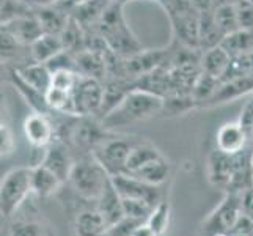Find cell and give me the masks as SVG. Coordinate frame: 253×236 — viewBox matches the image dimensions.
Listing matches in <instances>:
<instances>
[{"label": "cell", "instance_id": "f1b7e54d", "mask_svg": "<svg viewBox=\"0 0 253 236\" xmlns=\"http://www.w3.org/2000/svg\"><path fill=\"white\" fill-rule=\"evenodd\" d=\"M220 46L228 52L231 57H238L253 52V30L238 29L230 35L223 37Z\"/></svg>", "mask_w": 253, "mask_h": 236}, {"label": "cell", "instance_id": "816d5d0a", "mask_svg": "<svg viewBox=\"0 0 253 236\" xmlns=\"http://www.w3.org/2000/svg\"><path fill=\"white\" fill-rule=\"evenodd\" d=\"M249 2H252V3H253V0H249Z\"/></svg>", "mask_w": 253, "mask_h": 236}, {"label": "cell", "instance_id": "bcb514c9", "mask_svg": "<svg viewBox=\"0 0 253 236\" xmlns=\"http://www.w3.org/2000/svg\"><path fill=\"white\" fill-rule=\"evenodd\" d=\"M84 2H86V0H63V5L68 8V10H69V13H71V10H73V8L74 6H77V5H81V3H84Z\"/></svg>", "mask_w": 253, "mask_h": 236}, {"label": "cell", "instance_id": "4dcf8cb0", "mask_svg": "<svg viewBox=\"0 0 253 236\" xmlns=\"http://www.w3.org/2000/svg\"><path fill=\"white\" fill-rule=\"evenodd\" d=\"M159 156H162L159 148H156L154 145L148 142H137L129 153L127 162H126V175L135 172L137 169H140L142 165L148 164Z\"/></svg>", "mask_w": 253, "mask_h": 236}, {"label": "cell", "instance_id": "277c9868", "mask_svg": "<svg viewBox=\"0 0 253 236\" xmlns=\"http://www.w3.org/2000/svg\"><path fill=\"white\" fill-rule=\"evenodd\" d=\"M32 194V167H19L8 172L0 185L2 216L11 219Z\"/></svg>", "mask_w": 253, "mask_h": 236}, {"label": "cell", "instance_id": "f546056e", "mask_svg": "<svg viewBox=\"0 0 253 236\" xmlns=\"http://www.w3.org/2000/svg\"><path fill=\"white\" fill-rule=\"evenodd\" d=\"M195 107L197 102L194 101L190 93H171L164 98L159 117H178Z\"/></svg>", "mask_w": 253, "mask_h": 236}, {"label": "cell", "instance_id": "52a82bcc", "mask_svg": "<svg viewBox=\"0 0 253 236\" xmlns=\"http://www.w3.org/2000/svg\"><path fill=\"white\" fill-rule=\"evenodd\" d=\"M135 143L137 142H134L130 137H117L110 134L106 141H102L94 148L91 154L110 177H117V175L126 173L127 157Z\"/></svg>", "mask_w": 253, "mask_h": 236}, {"label": "cell", "instance_id": "d590c367", "mask_svg": "<svg viewBox=\"0 0 253 236\" xmlns=\"http://www.w3.org/2000/svg\"><path fill=\"white\" fill-rule=\"evenodd\" d=\"M125 216L127 219H132L137 222H146L154 209V205L145 202V200L135 198H123Z\"/></svg>", "mask_w": 253, "mask_h": 236}, {"label": "cell", "instance_id": "4fadbf2b", "mask_svg": "<svg viewBox=\"0 0 253 236\" xmlns=\"http://www.w3.org/2000/svg\"><path fill=\"white\" fill-rule=\"evenodd\" d=\"M215 145L220 151L234 156L250 146V139L239 121H228L217 131Z\"/></svg>", "mask_w": 253, "mask_h": 236}, {"label": "cell", "instance_id": "e575fe53", "mask_svg": "<svg viewBox=\"0 0 253 236\" xmlns=\"http://www.w3.org/2000/svg\"><path fill=\"white\" fill-rule=\"evenodd\" d=\"M2 24L11 22L19 17L35 14V8L25 0H2Z\"/></svg>", "mask_w": 253, "mask_h": 236}, {"label": "cell", "instance_id": "1f68e13d", "mask_svg": "<svg viewBox=\"0 0 253 236\" xmlns=\"http://www.w3.org/2000/svg\"><path fill=\"white\" fill-rule=\"evenodd\" d=\"M219 79L208 74L205 71L200 73V76L197 77V81L194 82V87H192L190 94L194 101L197 102V107H205V104L212 98L214 92L219 87Z\"/></svg>", "mask_w": 253, "mask_h": 236}, {"label": "cell", "instance_id": "3957f363", "mask_svg": "<svg viewBox=\"0 0 253 236\" xmlns=\"http://www.w3.org/2000/svg\"><path fill=\"white\" fill-rule=\"evenodd\" d=\"M109 180L110 175L106 169L94 159L93 154H86L82 156V159L76 161L68 183L79 197L90 200V202H98Z\"/></svg>", "mask_w": 253, "mask_h": 236}, {"label": "cell", "instance_id": "ba28073f", "mask_svg": "<svg viewBox=\"0 0 253 236\" xmlns=\"http://www.w3.org/2000/svg\"><path fill=\"white\" fill-rule=\"evenodd\" d=\"M104 85L102 81L81 76L73 90L74 117H98L102 106Z\"/></svg>", "mask_w": 253, "mask_h": 236}, {"label": "cell", "instance_id": "7c38bea8", "mask_svg": "<svg viewBox=\"0 0 253 236\" xmlns=\"http://www.w3.org/2000/svg\"><path fill=\"white\" fill-rule=\"evenodd\" d=\"M41 164L44 165V167H47L50 172H54L63 183H66L69 180V175L73 172L76 161L73 159L71 151H69V145H66L63 141H60V139H55V141L46 148L44 154H42Z\"/></svg>", "mask_w": 253, "mask_h": 236}, {"label": "cell", "instance_id": "603a6c76", "mask_svg": "<svg viewBox=\"0 0 253 236\" xmlns=\"http://www.w3.org/2000/svg\"><path fill=\"white\" fill-rule=\"evenodd\" d=\"M110 2L112 0H86V2L73 8L71 16L85 30H90L99 22Z\"/></svg>", "mask_w": 253, "mask_h": 236}, {"label": "cell", "instance_id": "44dd1931", "mask_svg": "<svg viewBox=\"0 0 253 236\" xmlns=\"http://www.w3.org/2000/svg\"><path fill=\"white\" fill-rule=\"evenodd\" d=\"M62 185L63 181L42 164L32 167V190L35 197L47 198L54 195Z\"/></svg>", "mask_w": 253, "mask_h": 236}, {"label": "cell", "instance_id": "9c48e42d", "mask_svg": "<svg viewBox=\"0 0 253 236\" xmlns=\"http://www.w3.org/2000/svg\"><path fill=\"white\" fill-rule=\"evenodd\" d=\"M24 136L27 142L33 146V150H46L55 141L57 128L49 115L40 112H32L25 117L22 123Z\"/></svg>", "mask_w": 253, "mask_h": 236}, {"label": "cell", "instance_id": "f6af8a7d", "mask_svg": "<svg viewBox=\"0 0 253 236\" xmlns=\"http://www.w3.org/2000/svg\"><path fill=\"white\" fill-rule=\"evenodd\" d=\"M27 3H30L33 8H40V6H49V5H55L63 2V0H25Z\"/></svg>", "mask_w": 253, "mask_h": 236}, {"label": "cell", "instance_id": "5bb4252c", "mask_svg": "<svg viewBox=\"0 0 253 236\" xmlns=\"http://www.w3.org/2000/svg\"><path fill=\"white\" fill-rule=\"evenodd\" d=\"M253 93V77H236V79H226L220 81L217 90L214 92L212 98L209 99L205 107L222 106L225 102H231L242 96H247Z\"/></svg>", "mask_w": 253, "mask_h": 236}, {"label": "cell", "instance_id": "83f0119b", "mask_svg": "<svg viewBox=\"0 0 253 236\" xmlns=\"http://www.w3.org/2000/svg\"><path fill=\"white\" fill-rule=\"evenodd\" d=\"M74 229L77 236H102L109 227L101 213L94 208L77 214Z\"/></svg>", "mask_w": 253, "mask_h": 236}, {"label": "cell", "instance_id": "ffe728a7", "mask_svg": "<svg viewBox=\"0 0 253 236\" xmlns=\"http://www.w3.org/2000/svg\"><path fill=\"white\" fill-rule=\"evenodd\" d=\"M10 82L13 84V87L17 90L24 101L29 104L32 107L33 112H40V113H46L49 115L50 109H49V104H47V99H46V93H42L37 89H33L30 84H27L22 79V76L17 73L16 68H11L10 69Z\"/></svg>", "mask_w": 253, "mask_h": 236}, {"label": "cell", "instance_id": "f907efd6", "mask_svg": "<svg viewBox=\"0 0 253 236\" xmlns=\"http://www.w3.org/2000/svg\"><path fill=\"white\" fill-rule=\"evenodd\" d=\"M222 236H231V235H222Z\"/></svg>", "mask_w": 253, "mask_h": 236}, {"label": "cell", "instance_id": "7a4b0ae2", "mask_svg": "<svg viewBox=\"0 0 253 236\" xmlns=\"http://www.w3.org/2000/svg\"><path fill=\"white\" fill-rule=\"evenodd\" d=\"M162 102L164 98L159 94H154L142 89H134L101 121L104 128L109 131L115 128L132 126L148 118L158 117L162 110Z\"/></svg>", "mask_w": 253, "mask_h": 236}, {"label": "cell", "instance_id": "2e32d148", "mask_svg": "<svg viewBox=\"0 0 253 236\" xmlns=\"http://www.w3.org/2000/svg\"><path fill=\"white\" fill-rule=\"evenodd\" d=\"M2 32L11 35V37L24 47H30L33 43L44 33L40 21L37 19L35 14L19 17V19H14L11 22L2 24Z\"/></svg>", "mask_w": 253, "mask_h": 236}, {"label": "cell", "instance_id": "b9f144b4", "mask_svg": "<svg viewBox=\"0 0 253 236\" xmlns=\"http://www.w3.org/2000/svg\"><path fill=\"white\" fill-rule=\"evenodd\" d=\"M239 123L246 128L247 131V134H249V131L250 128L253 126V93L250 94V99L246 102V106L242 107L241 110V115H239Z\"/></svg>", "mask_w": 253, "mask_h": 236}, {"label": "cell", "instance_id": "7402d4cb", "mask_svg": "<svg viewBox=\"0 0 253 236\" xmlns=\"http://www.w3.org/2000/svg\"><path fill=\"white\" fill-rule=\"evenodd\" d=\"M62 50H65V46H63V41L60 35L42 33L29 47V54H30L32 62L47 63L50 58H54Z\"/></svg>", "mask_w": 253, "mask_h": 236}, {"label": "cell", "instance_id": "30bf717a", "mask_svg": "<svg viewBox=\"0 0 253 236\" xmlns=\"http://www.w3.org/2000/svg\"><path fill=\"white\" fill-rule=\"evenodd\" d=\"M171 24L173 43L179 46L198 49V29H200V13L195 8L167 16ZM200 50V49H198ZM202 52V50H200Z\"/></svg>", "mask_w": 253, "mask_h": 236}, {"label": "cell", "instance_id": "c3c4849f", "mask_svg": "<svg viewBox=\"0 0 253 236\" xmlns=\"http://www.w3.org/2000/svg\"><path fill=\"white\" fill-rule=\"evenodd\" d=\"M112 2H117V3H120V5H126V3H129V2H135V0H112Z\"/></svg>", "mask_w": 253, "mask_h": 236}, {"label": "cell", "instance_id": "7bdbcfd3", "mask_svg": "<svg viewBox=\"0 0 253 236\" xmlns=\"http://www.w3.org/2000/svg\"><path fill=\"white\" fill-rule=\"evenodd\" d=\"M132 236H159L158 232H156L153 227L148 224V222H143L140 225L135 227V230L132 233Z\"/></svg>", "mask_w": 253, "mask_h": 236}, {"label": "cell", "instance_id": "60d3db41", "mask_svg": "<svg viewBox=\"0 0 253 236\" xmlns=\"http://www.w3.org/2000/svg\"><path fill=\"white\" fill-rule=\"evenodd\" d=\"M21 46L11 35H8L6 32H2V62H8L14 57H17V49H21Z\"/></svg>", "mask_w": 253, "mask_h": 236}, {"label": "cell", "instance_id": "836d02e7", "mask_svg": "<svg viewBox=\"0 0 253 236\" xmlns=\"http://www.w3.org/2000/svg\"><path fill=\"white\" fill-rule=\"evenodd\" d=\"M6 236H50V230L41 221L17 219L8 227Z\"/></svg>", "mask_w": 253, "mask_h": 236}, {"label": "cell", "instance_id": "5b68a950", "mask_svg": "<svg viewBox=\"0 0 253 236\" xmlns=\"http://www.w3.org/2000/svg\"><path fill=\"white\" fill-rule=\"evenodd\" d=\"M242 216H244V209L241 202V192L226 190V194L219 203V206L205 221L203 230L209 236L231 235V232L236 229V225L239 224Z\"/></svg>", "mask_w": 253, "mask_h": 236}, {"label": "cell", "instance_id": "8fae6325", "mask_svg": "<svg viewBox=\"0 0 253 236\" xmlns=\"http://www.w3.org/2000/svg\"><path fill=\"white\" fill-rule=\"evenodd\" d=\"M113 185H115L121 198H135L145 200L151 205H158L161 200V186H154L150 183H145L138 178L130 177V175H117L112 177Z\"/></svg>", "mask_w": 253, "mask_h": 236}, {"label": "cell", "instance_id": "e0dca14e", "mask_svg": "<svg viewBox=\"0 0 253 236\" xmlns=\"http://www.w3.org/2000/svg\"><path fill=\"white\" fill-rule=\"evenodd\" d=\"M96 209H98L101 216L104 217L107 227L115 225L126 217L125 208H123V198H121L115 185H113L112 177L107 183L106 189H104V192L101 194V197L98 198V202H96Z\"/></svg>", "mask_w": 253, "mask_h": 236}, {"label": "cell", "instance_id": "74e56055", "mask_svg": "<svg viewBox=\"0 0 253 236\" xmlns=\"http://www.w3.org/2000/svg\"><path fill=\"white\" fill-rule=\"evenodd\" d=\"M46 65L52 71V74L58 73V71H77L76 69V55L71 54V52H68V50H62L54 58H50Z\"/></svg>", "mask_w": 253, "mask_h": 236}, {"label": "cell", "instance_id": "484cf974", "mask_svg": "<svg viewBox=\"0 0 253 236\" xmlns=\"http://www.w3.org/2000/svg\"><path fill=\"white\" fill-rule=\"evenodd\" d=\"M17 73L22 76V79L27 84H30L33 89H37L42 93H47L52 87V71L47 68L46 63H25L24 66H16Z\"/></svg>", "mask_w": 253, "mask_h": 236}, {"label": "cell", "instance_id": "d4e9b609", "mask_svg": "<svg viewBox=\"0 0 253 236\" xmlns=\"http://www.w3.org/2000/svg\"><path fill=\"white\" fill-rule=\"evenodd\" d=\"M223 35L220 33L214 19V10L200 13V29H198V49L205 52L220 45Z\"/></svg>", "mask_w": 253, "mask_h": 236}, {"label": "cell", "instance_id": "4316f807", "mask_svg": "<svg viewBox=\"0 0 253 236\" xmlns=\"http://www.w3.org/2000/svg\"><path fill=\"white\" fill-rule=\"evenodd\" d=\"M231 58L233 57L220 45L212 49H208L202 52V71L211 74L220 81L231 63Z\"/></svg>", "mask_w": 253, "mask_h": 236}, {"label": "cell", "instance_id": "681fc988", "mask_svg": "<svg viewBox=\"0 0 253 236\" xmlns=\"http://www.w3.org/2000/svg\"><path fill=\"white\" fill-rule=\"evenodd\" d=\"M252 173H253V153H252Z\"/></svg>", "mask_w": 253, "mask_h": 236}, {"label": "cell", "instance_id": "8992f818", "mask_svg": "<svg viewBox=\"0 0 253 236\" xmlns=\"http://www.w3.org/2000/svg\"><path fill=\"white\" fill-rule=\"evenodd\" d=\"M112 134L98 117H76L73 125L66 128V139L71 146L81 150L84 156L91 154L102 141Z\"/></svg>", "mask_w": 253, "mask_h": 236}, {"label": "cell", "instance_id": "6da1fadb", "mask_svg": "<svg viewBox=\"0 0 253 236\" xmlns=\"http://www.w3.org/2000/svg\"><path fill=\"white\" fill-rule=\"evenodd\" d=\"M123 5L117 2H110L107 10L104 11L99 22L93 29L98 35L104 38L107 47L115 52L121 58H129L138 52L143 50L142 43L137 40V37L129 29V25L125 19Z\"/></svg>", "mask_w": 253, "mask_h": 236}, {"label": "cell", "instance_id": "d6a6232c", "mask_svg": "<svg viewBox=\"0 0 253 236\" xmlns=\"http://www.w3.org/2000/svg\"><path fill=\"white\" fill-rule=\"evenodd\" d=\"M214 19H215L217 27H219L223 37H226V35L236 32L239 29L238 13H236V6H234V3L215 6L214 8Z\"/></svg>", "mask_w": 253, "mask_h": 236}, {"label": "cell", "instance_id": "8d00e7d4", "mask_svg": "<svg viewBox=\"0 0 253 236\" xmlns=\"http://www.w3.org/2000/svg\"><path fill=\"white\" fill-rule=\"evenodd\" d=\"M169 219H170V205L167 202H159L154 206L150 219H148L146 222L150 224L156 232H158L159 236H162L164 232L167 230V227H169Z\"/></svg>", "mask_w": 253, "mask_h": 236}, {"label": "cell", "instance_id": "f35d334b", "mask_svg": "<svg viewBox=\"0 0 253 236\" xmlns=\"http://www.w3.org/2000/svg\"><path fill=\"white\" fill-rule=\"evenodd\" d=\"M236 13L239 29L253 30V3L249 0H236Z\"/></svg>", "mask_w": 253, "mask_h": 236}, {"label": "cell", "instance_id": "ab89813d", "mask_svg": "<svg viewBox=\"0 0 253 236\" xmlns=\"http://www.w3.org/2000/svg\"><path fill=\"white\" fill-rule=\"evenodd\" d=\"M0 139H2V146H0V150H2V157L11 156L16 150V141H14L11 128L6 123H2V126H0Z\"/></svg>", "mask_w": 253, "mask_h": 236}, {"label": "cell", "instance_id": "cb8c5ba5", "mask_svg": "<svg viewBox=\"0 0 253 236\" xmlns=\"http://www.w3.org/2000/svg\"><path fill=\"white\" fill-rule=\"evenodd\" d=\"M126 175V173H125ZM130 177L138 178L145 183H150L154 186H162L165 181L169 180L170 175V162L165 159V156H159L156 159L150 161L148 164L142 165L140 169H137L135 172L129 173Z\"/></svg>", "mask_w": 253, "mask_h": 236}, {"label": "cell", "instance_id": "ac0fdd59", "mask_svg": "<svg viewBox=\"0 0 253 236\" xmlns=\"http://www.w3.org/2000/svg\"><path fill=\"white\" fill-rule=\"evenodd\" d=\"M107 49L94 50V49H84L76 55V69L81 76L93 77L104 81L107 73V63H106V54Z\"/></svg>", "mask_w": 253, "mask_h": 236}, {"label": "cell", "instance_id": "d6986e66", "mask_svg": "<svg viewBox=\"0 0 253 236\" xmlns=\"http://www.w3.org/2000/svg\"><path fill=\"white\" fill-rule=\"evenodd\" d=\"M35 16L40 21L42 32L52 35H62L69 19H71V13L62 2L49 6L35 8Z\"/></svg>", "mask_w": 253, "mask_h": 236}, {"label": "cell", "instance_id": "9a60e30c", "mask_svg": "<svg viewBox=\"0 0 253 236\" xmlns=\"http://www.w3.org/2000/svg\"><path fill=\"white\" fill-rule=\"evenodd\" d=\"M234 157L215 148L208 156V180L215 188L228 189L233 178Z\"/></svg>", "mask_w": 253, "mask_h": 236}, {"label": "cell", "instance_id": "ee69618b", "mask_svg": "<svg viewBox=\"0 0 253 236\" xmlns=\"http://www.w3.org/2000/svg\"><path fill=\"white\" fill-rule=\"evenodd\" d=\"M192 5L198 13L214 10V0H192Z\"/></svg>", "mask_w": 253, "mask_h": 236}, {"label": "cell", "instance_id": "7dc6e473", "mask_svg": "<svg viewBox=\"0 0 253 236\" xmlns=\"http://www.w3.org/2000/svg\"><path fill=\"white\" fill-rule=\"evenodd\" d=\"M230 3H236V0H214V8L220 5H230Z\"/></svg>", "mask_w": 253, "mask_h": 236}]
</instances>
